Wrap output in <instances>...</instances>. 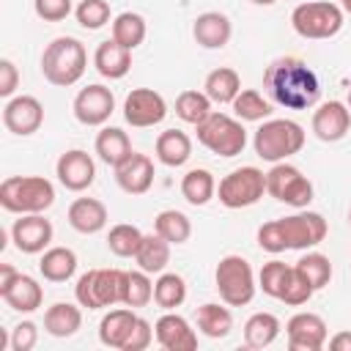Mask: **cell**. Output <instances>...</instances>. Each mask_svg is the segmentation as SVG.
<instances>
[{
    "label": "cell",
    "mask_w": 351,
    "mask_h": 351,
    "mask_svg": "<svg viewBox=\"0 0 351 351\" xmlns=\"http://www.w3.org/2000/svg\"><path fill=\"white\" fill-rule=\"evenodd\" d=\"M263 90L285 110H310L321 99V80L302 58L285 55L271 60L263 71Z\"/></svg>",
    "instance_id": "6da1fadb"
},
{
    "label": "cell",
    "mask_w": 351,
    "mask_h": 351,
    "mask_svg": "<svg viewBox=\"0 0 351 351\" xmlns=\"http://www.w3.org/2000/svg\"><path fill=\"white\" fill-rule=\"evenodd\" d=\"M326 233L329 225L318 211L299 208L291 217L263 222L258 228V247L271 255H280L285 250H313L326 239Z\"/></svg>",
    "instance_id": "7a4b0ae2"
},
{
    "label": "cell",
    "mask_w": 351,
    "mask_h": 351,
    "mask_svg": "<svg viewBox=\"0 0 351 351\" xmlns=\"http://www.w3.org/2000/svg\"><path fill=\"white\" fill-rule=\"evenodd\" d=\"M85 69H88V52H85L82 41L71 38V36L52 38L41 55V74L47 82H52L58 88H69V85L80 82Z\"/></svg>",
    "instance_id": "3957f363"
},
{
    "label": "cell",
    "mask_w": 351,
    "mask_h": 351,
    "mask_svg": "<svg viewBox=\"0 0 351 351\" xmlns=\"http://www.w3.org/2000/svg\"><path fill=\"white\" fill-rule=\"evenodd\" d=\"M55 203V186L44 176H8L0 184V206L11 214H44Z\"/></svg>",
    "instance_id": "277c9868"
},
{
    "label": "cell",
    "mask_w": 351,
    "mask_h": 351,
    "mask_svg": "<svg viewBox=\"0 0 351 351\" xmlns=\"http://www.w3.org/2000/svg\"><path fill=\"white\" fill-rule=\"evenodd\" d=\"M252 148L263 162H285L304 148V129L291 118H266L255 129Z\"/></svg>",
    "instance_id": "5b68a950"
},
{
    "label": "cell",
    "mask_w": 351,
    "mask_h": 351,
    "mask_svg": "<svg viewBox=\"0 0 351 351\" xmlns=\"http://www.w3.org/2000/svg\"><path fill=\"white\" fill-rule=\"evenodd\" d=\"M214 285L219 291V299L228 307H244V304H250L255 299V291H258L255 271H252L250 261L241 258V255H225V258H219L217 271H214Z\"/></svg>",
    "instance_id": "8992f818"
},
{
    "label": "cell",
    "mask_w": 351,
    "mask_h": 351,
    "mask_svg": "<svg viewBox=\"0 0 351 351\" xmlns=\"http://www.w3.org/2000/svg\"><path fill=\"white\" fill-rule=\"evenodd\" d=\"M343 22H346V11L329 0H307L291 11V27L302 38H313V41L337 36L343 30Z\"/></svg>",
    "instance_id": "52a82bcc"
},
{
    "label": "cell",
    "mask_w": 351,
    "mask_h": 351,
    "mask_svg": "<svg viewBox=\"0 0 351 351\" xmlns=\"http://www.w3.org/2000/svg\"><path fill=\"white\" fill-rule=\"evenodd\" d=\"M197 132V143L203 148H208L217 156H239L247 145V129L239 118H230L225 112H211L206 121H200L195 126Z\"/></svg>",
    "instance_id": "ba28073f"
},
{
    "label": "cell",
    "mask_w": 351,
    "mask_h": 351,
    "mask_svg": "<svg viewBox=\"0 0 351 351\" xmlns=\"http://www.w3.org/2000/svg\"><path fill=\"white\" fill-rule=\"evenodd\" d=\"M121 293H123V271L121 269H90L74 285L77 304L88 307V310L112 307L121 302Z\"/></svg>",
    "instance_id": "9c48e42d"
},
{
    "label": "cell",
    "mask_w": 351,
    "mask_h": 351,
    "mask_svg": "<svg viewBox=\"0 0 351 351\" xmlns=\"http://www.w3.org/2000/svg\"><path fill=\"white\" fill-rule=\"evenodd\" d=\"M263 195H266V173L255 165L230 170L217 186V197L225 208H250Z\"/></svg>",
    "instance_id": "30bf717a"
},
{
    "label": "cell",
    "mask_w": 351,
    "mask_h": 351,
    "mask_svg": "<svg viewBox=\"0 0 351 351\" xmlns=\"http://www.w3.org/2000/svg\"><path fill=\"white\" fill-rule=\"evenodd\" d=\"M266 195H271L285 206L307 208L313 200V184L296 165L274 162L271 170L266 173Z\"/></svg>",
    "instance_id": "8fae6325"
},
{
    "label": "cell",
    "mask_w": 351,
    "mask_h": 351,
    "mask_svg": "<svg viewBox=\"0 0 351 351\" xmlns=\"http://www.w3.org/2000/svg\"><path fill=\"white\" fill-rule=\"evenodd\" d=\"M165 115H167V101L154 88H134L123 99V118L134 129L156 126L165 121Z\"/></svg>",
    "instance_id": "7c38bea8"
},
{
    "label": "cell",
    "mask_w": 351,
    "mask_h": 351,
    "mask_svg": "<svg viewBox=\"0 0 351 351\" xmlns=\"http://www.w3.org/2000/svg\"><path fill=\"white\" fill-rule=\"evenodd\" d=\"M115 112V96L107 85H85L74 96V118L82 126H104L110 115Z\"/></svg>",
    "instance_id": "4fadbf2b"
},
{
    "label": "cell",
    "mask_w": 351,
    "mask_h": 351,
    "mask_svg": "<svg viewBox=\"0 0 351 351\" xmlns=\"http://www.w3.org/2000/svg\"><path fill=\"white\" fill-rule=\"evenodd\" d=\"M291 351H321L329 340V326L318 313H296L285 324Z\"/></svg>",
    "instance_id": "5bb4252c"
},
{
    "label": "cell",
    "mask_w": 351,
    "mask_h": 351,
    "mask_svg": "<svg viewBox=\"0 0 351 351\" xmlns=\"http://www.w3.org/2000/svg\"><path fill=\"white\" fill-rule=\"evenodd\" d=\"M55 228L49 219H44V214H19V219H14L11 225V241L19 252L25 255H38L52 244Z\"/></svg>",
    "instance_id": "9a60e30c"
},
{
    "label": "cell",
    "mask_w": 351,
    "mask_h": 351,
    "mask_svg": "<svg viewBox=\"0 0 351 351\" xmlns=\"http://www.w3.org/2000/svg\"><path fill=\"white\" fill-rule=\"evenodd\" d=\"M44 123V107L36 96H11L3 107V126L16 134V137H27V134H36Z\"/></svg>",
    "instance_id": "2e32d148"
},
{
    "label": "cell",
    "mask_w": 351,
    "mask_h": 351,
    "mask_svg": "<svg viewBox=\"0 0 351 351\" xmlns=\"http://www.w3.org/2000/svg\"><path fill=\"white\" fill-rule=\"evenodd\" d=\"M55 176L69 192H85L96 178V165L88 151L71 148V151L60 154V159L55 165Z\"/></svg>",
    "instance_id": "e0dca14e"
},
{
    "label": "cell",
    "mask_w": 351,
    "mask_h": 351,
    "mask_svg": "<svg viewBox=\"0 0 351 351\" xmlns=\"http://www.w3.org/2000/svg\"><path fill=\"white\" fill-rule=\"evenodd\" d=\"M348 129H351V110H348V104H343L337 99L318 104V110L313 112V132L324 143L343 140L348 134Z\"/></svg>",
    "instance_id": "ac0fdd59"
},
{
    "label": "cell",
    "mask_w": 351,
    "mask_h": 351,
    "mask_svg": "<svg viewBox=\"0 0 351 351\" xmlns=\"http://www.w3.org/2000/svg\"><path fill=\"white\" fill-rule=\"evenodd\" d=\"M154 332H156V343L165 351H195L197 348L195 329L189 326V321L184 315H178L173 310H167L165 315L156 318Z\"/></svg>",
    "instance_id": "d6986e66"
},
{
    "label": "cell",
    "mask_w": 351,
    "mask_h": 351,
    "mask_svg": "<svg viewBox=\"0 0 351 351\" xmlns=\"http://www.w3.org/2000/svg\"><path fill=\"white\" fill-rule=\"evenodd\" d=\"M115 170V181H118V186L126 192V195H145L148 189H151V184H154V162H151V156H145V154H132L129 159H123L118 167H112Z\"/></svg>",
    "instance_id": "ffe728a7"
},
{
    "label": "cell",
    "mask_w": 351,
    "mask_h": 351,
    "mask_svg": "<svg viewBox=\"0 0 351 351\" xmlns=\"http://www.w3.org/2000/svg\"><path fill=\"white\" fill-rule=\"evenodd\" d=\"M0 299H3L11 310H16V313H33V310H38L41 302H44V288L38 285L36 277L19 271V274L0 291Z\"/></svg>",
    "instance_id": "44dd1931"
},
{
    "label": "cell",
    "mask_w": 351,
    "mask_h": 351,
    "mask_svg": "<svg viewBox=\"0 0 351 351\" xmlns=\"http://www.w3.org/2000/svg\"><path fill=\"white\" fill-rule=\"evenodd\" d=\"M192 36H195V41H197L203 49H222V47L230 41V36H233V25H230V19H228L225 14H219V11H206V14H200V16L195 19Z\"/></svg>",
    "instance_id": "7402d4cb"
},
{
    "label": "cell",
    "mask_w": 351,
    "mask_h": 351,
    "mask_svg": "<svg viewBox=\"0 0 351 351\" xmlns=\"http://www.w3.org/2000/svg\"><path fill=\"white\" fill-rule=\"evenodd\" d=\"M69 225L77 230V233H85V236H93L99 230H104L107 225V206L96 197H77L71 206H69Z\"/></svg>",
    "instance_id": "603a6c76"
},
{
    "label": "cell",
    "mask_w": 351,
    "mask_h": 351,
    "mask_svg": "<svg viewBox=\"0 0 351 351\" xmlns=\"http://www.w3.org/2000/svg\"><path fill=\"white\" fill-rule=\"evenodd\" d=\"M93 66L104 80H121L132 69V49L121 47L115 38L101 41L93 52Z\"/></svg>",
    "instance_id": "cb8c5ba5"
},
{
    "label": "cell",
    "mask_w": 351,
    "mask_h": 351,
    "mask_svg": "<svg viewBox=\"0 0 351 351\" xmlns=\"http://www.w3.org/2000/svg\"><path fill=\"white\" fill-rule=\"evenodd\" d=\"M137 324V313L134 307H118V310H110L101 321H99V340L107 346V348H121L126 346L132 329Z\"/></svg>",
    "instance_id": "d4e9b609"
},
{
    "label": "cell",
    "mask_w": 351,
    "mask_h": 351,
    "mask_svg": "<svg viewBox=\"0 0 351 351\" xmlns=\"http://www.w3.org/2000/svg\"><path fill=\"white\" fill-rule=\"evenodd\" d=\"M93 148H96L99 159H101L104 165H110V167H118L123 159H129V156L134 154L129 134H126L123 129H118V126H104V129L96 134Z\"/></svg>",
    "instance_id": "484cf974"
},
{
    "label": "cell",
    "mask_w": 351,
    "mask_h": 351,
    "mask_svg": "<svg viewBox=\"0 0 351 351\" xmlns=\"http://www.w3.org/2000/svg\"><path fill=\"white\" fill-rule=\"evenodd\" d=\"M156 159L165 165V167H181L189 162L192 156V140L186 132L181 129H165L159 137H156Z\"/></svg>",
    "instance_id": "4316f807"
},
{
    "label": "cell",
    "mask_w": 351,
    "mask_h": 351,
    "mask_svg": "<svg viewBox=\"0 0 351 351\" xmlns=\"http://www.w3.org/2000/svg\"><path fill=\"white\" fill-rule=\"evenodd\" d=\"M38 271L49 282H66L77 271V255L69 247H47L38 261Z\"/></svg>",
    "instance_id": "83f0119b"
},
{
    "label": "cell",
    "mask_w": 351,
    "mask_h": 351,
    "mask_svg": "<svg viewBox=\"0 0 351 351\" xmlns=\"http://www.w3.org/2000/svg\"><path fill=\"white\" fill-rule=\"evenodd\" d=\"M82 326V310L71 302H55L44 313V329L52 337H71Z\"/></svg>",
    "instance_id": "f1b7e54d"
},
{
    "label": "cell",
    "mask_w": 351,
    "mask_h": 351,
    "mask_svg": "<svg viewBox=\"0 0 351 351\" xmlns=\"http://www.w3.org/2000/svg\"><path fill=\"white\" fill-rule=\"evenodd\" d=\"M170 241L167 239H162L156 230L154 233H145L143 236V241H140V250H137V255H134V261H137V266L143 269V271H148V274H162L165 269H167V263H170Z\"/></svg>",
    "instance_id": "f546056e"
},
{
    "label": "cell",
    "mask_w": 351,
    "mask_h": 351,
    "mask_svg": "<svg viewBox=\"0 0 351 351\" xmlns=\"http://www.w3.org/2000/svg\"><path fill=\"white\" fill-rule=\"evenodd\" d=\"M203 90L206 96L214 101V104H233V99L239 96L241 90V77L236 69L230 66H219L214 71H208L206 82H203Z\"/></svg>",
    "instance_id": "4dcf8cb0"
},
{
    "label": "cell",
    "mask_w": 351,
    "mask_h": 351,
    "mask_svg": "<svg viewBox=\"0 0 351 351\" xmlns=\"http://www.w3.org/2000/svg\"><path fill=\"white\" fill-rule=\"evenodd\" d=\"M181 195L189 206H206L214 195H217V181L214 173L206 167H192L184 178H181Z\"/></svg>",
    "instance_id": "1f68e13d"
},
{
    "label": "cell",
    "mask_w": 351,
    "mask_h": 351,
    "mask_svg": "<svg viewBox=\"0 0 351 351\" xmlns=\"http://www.w3.org/2000/svg\"><path fill=\"white\" fill-rule=\"evenodd\" d=\"M197 329L211 340H222L233 329V315L228 307H222L217 302H206L197 307Z\"/></svg>",
    "instance_id": "d6a6232c"
},
{
    "label": "cell",
    "mask_w": 351,
    "mask_h": 351,
    "mask_svg": "<svg viewBox=\"0 0 351 351\" xmlns=\"http://www.w3.org/2000/svg\"><path fill=\"white\" fill-rule=\"evenodd\" d=\"M280 329L282 326H280V318L274 313H255L244 324V343L250 348H266L277 340Z\"/></svg>",
    "instance_id": "836d02e7"
},
{
    "label": "cell",
    "mask_w": 351,
    "mask_h": 351,
    "mask_svg": "<svg viewBox=\"0 0 351 351\" xmlns=\"http://www.w3.org/2000/svg\"><path fill=\"white\" fill-rule=\"evenodd\" d=\"M154 230H156L162 239H167L170 244H186L189 236H192V222H189V217H186L184 211H178V208H165V211L156 214Z\"/></svg>",
    "instance_id": "e575fe53"
},
{
    "label": "cell",
    "mask_w": 351,
    "mask_h": 351,
    "mask_svg": "<svg viewBox=\"0 0 351 351\" xmlns=\"http://www.w3.org/2000/svg\"><path fill=\"white\" fill-rule=\"evenodd\" d=\"M145 33H148L145 19L134 11H123L112 19V38L126 49H137L145 41Z\"/></svg>",
    "instance_id": "d590c367"
},
{
    "label": "cell",
    "mask_w": 351,
    "mask_h": 351,
    "mask_svg": "<svg viewBox=\"0 0 351 351\" xmlns=\"http://www.w3.org/2000/svg\"><path fill=\"white\" fill-rule=\"evenodd\" d=\"M186 299V282L181 274L176 271H162L154 282V302L162 307V310H176L181 307Z\"/></svg>",
    "instance_id": "8d00e7d4"
},
{
    "label": "cell",
    "mask_w": 351,
    "mask_h": 351,
    "mask_svg": "<svg viewBox=\"0 0 351 351\" xmlns=\"http://www.w3.org/2000/svg\"><path fill=\"white\" fill-rule=\"evenodd\" d=\"M233 112H236L239 121L258 123V121H266L271 115V101L263 99V93L255 90V88H241L239 96L233 99Z\"/></svg>",
    "instance_id": "74e56055"
},
{
    "label": "cell",
    "mask_w": 351,
    "mask_h": 351,
    "mask_svg": "<svg viewBox=\"0 0 351 351\" xmlns=\"http://www.w3.org/2000/svg\"><path fill=\"white\" fill-rule=\"evenodd\" d=\"M211 99L206 96V90H181L176 99V115L192 126H197L200 121H206L214 110H211Z\"/></svg>",
    "instance_id": "f35d334b"
},
{
    "label": "cell",
    "mask_w": 351,
    "mask_h": 351,
    "mask_svg": "<svg viewBox=\"0 0 351 351\" xmlns=\"http://www.w3.org/2000/svg\"><path fill=\"white\" fill-rule=\"evenodd\" d=\"M143 230L137 225H129V222H121V225H112L110 233H107V247L112 255L118 258H134L137 250H140V241H143Z\"/></svg>",
    "instance_id": "ab89813d"
},
{
    "label": "cell",
    "mask_w": 351,
    "mask_h": 351,
    "mask_svg": "<svg viewBox=\"0 0 351 351\" xmlns=\"http://www.w3.org/2000/svg\"><path fill=\"white\" fill-rule=\"evenodd\" d=\"M154 299V282L148 277V271H123V293H121V304L126 307H145Z\"/></svg>",
    "instance_id": "60d3db41"
},
{
    "label": "cell",
    "mask_w": 351,
    "mask_h": 351,
    "mask_svg": "<svg viewBox=\"0 0 351 351\" xmlns=\"http://www.w3.org/2000/svg\"><path fill=\"white\" fill-rule=\"evenodd\" d=\"M293 266L304 274V280L313 285V291L326 288L332 280V261L324 252H304Z\"/></svg>",
    "instance_id": "b9f144b4"
},
{
    "label": "cell",
    "mask_w": 351,
    "mask_h": 351,
    "mask_svg": "<svg viewBox=\"0 0 351 351\" xmlns=\"http://www.w3.org/2000/svg\"><path fill=\"white\" fill-rule=\"evenodd\" d=\"M291 269H293V266H288L285 261H277V258L269 261V263H263V269L258 271V288H261L266 296L280 299V293H282V288H285V280H288Z\"/></svg>",
    "instance_id": "7bdbcfd3"
},
{
    "label": "cell",
    "mask_w": 351,
    "mask_h": 351,
    "mask_svg": "<svg viewBox=\"0 0 351 351\" xmlns=\"http://www.w3.org/2000/svg\"><path fill=\"white\" fill-rule=\"evenodd\" d=\"M74 16L85 30H99L112 19V11H110L107 0H82L74 8Z\"/></svg>",
    "instance_id": "ee69618b"
},
{
    "label": "cell",
    "mask_w": 351,
    "mask_h": 351,
    "mask_svg": "<svg viewBox=\"0 0 351 351\" xmlns=\"http://www.w3.org/2000/svg\"><path fill=\"white\" fill-rule=\"evenodd\" d=\"M313 285L304 280V274L293 266L291 269V274H288V280H285V288H282V293H280V302L282 304H288V307H302V304H307L310 299H313Z\"/></svg>",
    "instance_id": "f6af8a7d"
},
{
    "label": "cell",
    "mask_w": 351,
    "mask_h": 351,
    "mask_svg": "<svg viewBox=\"0 0 351 351\" xmlns=\"http://www.w3.org/2000/svg\"><path fill=\"white\" fill-rule=\"evenodd\" d=\"M36 343H38V326L33 321H19L11 329V337H8L11 351H30V348H36Z\"/></svg>",
    "instance_id": "bcb514c9"
},
{
    "label": "cell",
    "mask_w": 351,
    "mask_h": 351,
    "mask_svg": "<svg viewBox=\"0 0 351 351\" xmlns=\"http://www.w3.org/2000/svg\"><path fill=\"white\" fill-rule=\"evenodd\" d=\"M33 11L44 22H60L74 11V5L71 0H33Z\"/></svg>",
    "instance_id": "7dc6e473"
},
{
    "label": "cell",
    "mask_w": 351,
    "mask_h": 351,
    "mask_svg": "<svg viewBox=\"0 0 351 351\" xmlns=\"http://www.w3.org/2000/svg\"><path fill=\"white\" fill-rule=\"evenodd\" d=\"M154 326L145 321V318H140L137 315V324H134V329H132V335H129V340H126V346H123V351H145L148 346H151V340H154Z\"/></svg>",
    "instance_id": "c3c4849f"
},
{
    "label": "cell",
    "mask_w": 351,
    "mask_h": 351,
    "mask_svg": "<svg viewBox=\"0 0 351 351\" xmlns=\"http://www.w3.org/2000/svg\"><path fill=\"white\" fill-rule=\"evenodd\" d=\"M16 88H19V71H16L14 60L3 58L0 60V96L3 99H11Z\"/></svg>",
    "instance_id": "681fc988"
},
{
    "label": "cell",
    "mask_w": 351,
    "mask_h": 351,
    "mask_svg": "<svg viewBox=\"0 0 351 351\" xmlns=\"http://www.w3.org/2000/svg\"><path fill=\"white\" fill-rule=\"evenodd\" d=\"M326 343H329L332 351H351V332H348V329H346V332H337V335H332Z\"/></svg>",
    "instance_id": "f907efd6"
},
{
    "label": "cell",
    "mask_w": 351,
    "mask_h": 351,
    "mask_svg": "<svg viewBox=\"0 0 351 351\" xmlns=\"http://www.w3.org/2000/svg\"><path fill=\"white\" fill-rule=\"evenodd\" d=\"M16 274H19V271H16L11 263H0V291H3V288H5Z\"/></svg>",
    "instance_id": "816d5d0a"
},
{
    "label": "cell",
    "mask_w": 351,
    "mask_h": 351,
    "mask_svg": "<svg viewBox=\"0 0 351 351\" xmlns=\"http://www.w3.org/2000/svg\"><path fill=\"white\" fill-rule=\"evenodd\" d=\"M250 3H255V5H274L277 0H250Z\"/></svg>",
    "instance_id": "f5cc1de1"
},
{
    "label": "cell",
    "mask_w": 351,
    "mask_h": 351,
    "mask_svg": "<svg viewBox=\"0 0 351 351\" xmlns=\"http://www.w3.org/2000/svg\"><path fill=\"white\" fill-rule=\"evenodd\" d=\"M340 8H343L346 14H351V0H340Z\"/></svg>",
    "instance_id": "db71d44e"
},
{
    "label": "cell",
    "mask_w": 351,
    "mask_h": 351,
    "mask_svg": "<svg viewBox=\"0 0 351 351\" xmlns=\"http://www.w3.org/2000/svg\"><path fill=\"white\" fill-rule=\"evenodd\" d=\"M346 104H348V110H351V90H348V101H346Z\"/></svg>",
    "instance_id": "11a10c76"
},
{
    "label": "cell",
    "mask_w": 351,
    "mask_h": 351,
    "mask_svg": "<svg viewBox=\"0 0 351 351\" xmlns=\"http://www.w3.org/2000/svg\"><path fill=\"white\" fill-rule=\"evenodd\" d=\"M348 225H351V208H348Z\"/></svg>",
    "instance_id": "9f6ffc18"
}]
</instances>
